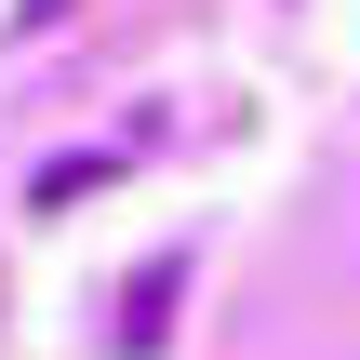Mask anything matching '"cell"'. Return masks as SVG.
Here are the masks:
<instances>
[{
    "label": "cell",
    "instance_id": "cell-1",
    "mask_svg": "<svg viewBox=\"0 0 360 360\" xmlns=\"http://www.w3.org/2000/svg\"><path fill=\"white\" fill-rule=\"evenodd\" d=\"M174 281H187V254H160V267L120 294V360H160V334H174Z\"/></svg>",
    "mask_w": 360,
    "mask_h": 360
}]
</instances>
